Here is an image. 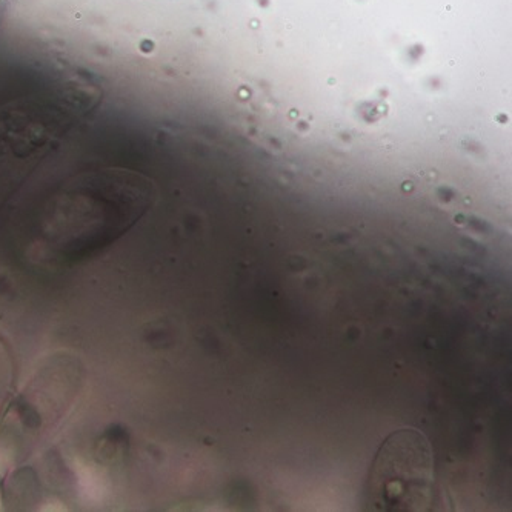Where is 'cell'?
<instances>
[{"label": "cell", "mask_w": 512, "mask_h": 512, "mask_svg": "<svg viewBox=\"0 0 512 512\" xmlns=\"http://www.w3.org/2000/svg\"><path fill=\"white\" fill-rule=\"evenodd\" d=\"M0 503H2V502H0Z\"/></svg>", "instance_id": "2"}, {"label": "cell", "mask_w": 512, "mask_h": 512, "mask_svg": "<svg viewBox=\"0 0 512 512\" xmlns=\"http://www.w3.org/2000/svg\"><path fill=\"white\" fill-rule=\"evenodd\" d=\"M434 453L417 429L394 431L380 445L368 480L371 508L385 512H425L433 505Z\"/></svg>", "instance_id": "1"}]
</instances>
